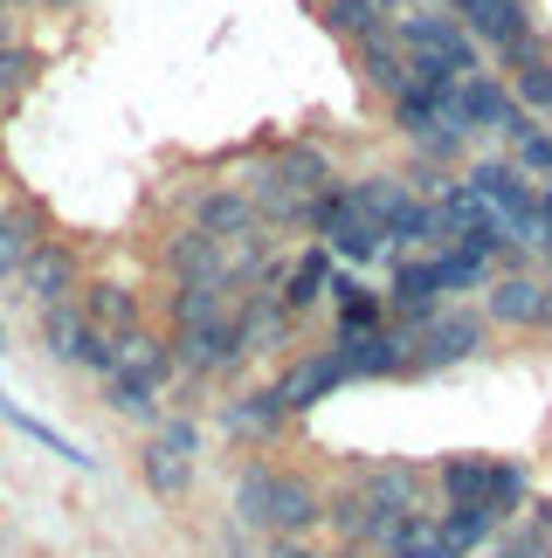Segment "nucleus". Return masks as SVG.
Segmentation results:
<instances>
[{
	"label": "nucleus",
	"mask_w": 552,
	"mask_h": 558,
	"mask_svg": "<svg viewBox=\"0 0 552 558\" xmlns=\"http://www.w3.org/2000/svg\"><path fill=\"white\" fill-rule=\"evenodd\" d=\"M236 518H242V531H263V538H304L325 518V497H317V483L290 476V469L256 462L236 483Z\"/></svg>",
	"instance_id": "f257e3e1"
},
{
	"label": "nucleus",
	"mask_w": 552,
	"mask_h": 558,
	"mask_svg": "<svg viewBox=\"0 0 552 558\" xmlns=\"http://www.w3.org/2000/svg\"><path fill=\"white\" fill-rule=\"evenodd\" d=\"M394 41L408 49L415 76H429V83H463V76L483 70L477 41L463 35L456 14H394Z\"/></svg>",
	"instance_id": "f03ea898"
},
{
	"label": "nucleus",
	"mask_w": 552,
	"mask_h": 558,
	"mask_svg": "<svg viewBox=\"0 0 552 558\" xmlns=\"http://www.w3.org/2000/svg\"><path fill=\"white\" fill-rule=\"evenodd\" d=\"M463 186L477 193L483 201V214H491V221L512 234V242L525 248L532 242L539 248V186L518 173V166H504V159H477L470 173H463Z\"/></svg>",
	"instance_id": "7ed1b4c3"
},
{
	"label": "nucleus",
	"mask_w": 552,
	"mask_h": 558,
	"mask_svg": "<svg viewBox=\"0 0 552 558\" xmlns=\"http://www.w3.org/2000/svg\"><path fill=\"white\" fill-rule=\"evenodd\" d=\"M400 331H408V373L463 366V359L483 345V317L477 311H429L421 325H400Z\"/></svg>",
	"instance_id": "20e7f679"
},
{
	"label": "nucleus",
	"mask_w": 552,
	"mask_h": 558,
	"mask_svg": "<svg viewBox=\"0 0 552 558\" xmlns=\"http://www.w3.org/2000/svg\"><path fill=\"white\" fill-rule=\"evenodd\" d=\"M311 228L325 234V248H332V255H346V263H380V255H387V234H380V228H373V214L352 201V186L317 193Z\"/></svg>",
	"instance_id": "39448f33"
},
{
	"label": "nucleus",
	"mask_w": 552,
	"mask_h": 558,
	"mask_svg": "<svg viewBox=\"0 0 552 558\" xmlns=\"http://www.w3.org/2000/svg\"><path fill=\"white\" fill-rule=\"evenodd\" d=\"M442 497L449 504H491L512 518V504H525V469L497 456H456L442 462Z\"/></svg>",
	"instance_id": "423d86ee"
},
{
	"label": "nucleus",
	"mask_w": 552,
	"mask_h": 558,
	"mask_svg": "<svg viewBox=\"0 0 552 558\" xmlns=\"http://www.w3.org/2000/svg\"><path fill=\"white\" fill-rule=\"evenodd\" d=\"M352 201L373 214V228L387 234V248H415V242H429V201L408 186V180H359L352 186Z\"/></svg>",
	"instance_id": "0eeeda50"
},
{
	"label": "nucleus",
	"mask_w": 552,
	"mask_h": 558,
	"mask_svg": "<svg viewBox=\"0 0 552 558\" xmlns=\"http://www.w3.org/2000/svg\"><path fill=\"white\" fill-rule=\"evenodd\" d=\"M332 359L346 379H387V373H408V331L400 325H373V331H338L332 338Z\"/></svg>",
	"instance_id": "6e6552de"
},
{
	"label": "nucleus",
	"mask_w": 552,
	"mask_h": 558,
	"mask_svg": "<svg viewBox=\"0 0 552 558\" xmlns=\"http://www.w3.org/2000/svg\"><path fill=\"white\" fill-rule=\"evenodd\" d=\"M242 338H236V311L215 317V325H187L173 331V373H201V379H215V373H236L242 366Z\"/></svg>",
	"instance_id": "1a4fd4ad"
},
{
	"label": "nucleus",
	"mask_w": 552,
	"mask_h": 558,
	"mask_svg": "<svg viewBox=\"0 0 552 558\" xmlns=\"http://www.w3.org/2000/svg\"><path fill=\"white\" fill-rule=\"evenodd\" d=\"M449 8H456V21H463L470 41H491L497 62L532 35V8H525V0H449Z\"/></svg>",
	"instance_id": "9d476101"
},
{
	"label": "nucleus",
	"mask_w": 552,
	"mask_h": 558,
	"mask_svg": "<svg viewBox=\"0 0 552 558\" xmlns=\"http://www.w3.org/2000/svg\"><path fill=\"white\" fill-rule=\"evenodd\" d=\"M21 283H28V304L56 311V304H76L83 269H76V255L62 248V242H35L28 255H21Z\"/></svg>",
	"instance_id": "9b49d317"
},
{
	"label": "nucleus",
	"mask_w": 552,
	"mask_h": 558,
	"mask_svg": "<svg viewBox=\"0 0 552 558\" xmlns=\"http://www.w3.org/2000/svg\"><path fill=\"white\" fill-rule=\"evenodd\" d=\"M400 325H421L429 311H442V276H435V255H394V276H387V296H380Z\"/></svg>",
	"instance_id": "f8f14e48"
},
{
	"label": "nucleus",
	"mask_w": 552,
	"mask_h": 558,
	"mask_svg": "<svg viewBox=\"0 0 552 558\" xmlns=\"http://www.w3.org/2000/svg\"><path fill=\"white\" fill-rule=\"evenodd\" d=\"M483 317L512 331H545V283L539 276H491L483 283Z\"/></svg>",
	"instance_id": "ddd939ff"
},
{
	"label": "nucleus",
	"mask_w": 552,
	"mask_h": 558,
	"mask_svg": "<svg viewBox=\"0 0 552 558\" xmlns=\"http://www.w3.org/2000/svg\"><path fill=\"white\" fill-rule=\"evenodd\" d=\"M118 345V366L104 373V379H124V386H145V393H159L166 379H173V345L166 338H153V331H124V338H111Z\"/></svg>",
	"instance_id": "4468645a"
},
{
	"label": "nucleus",
	"mask_w": 552,
	"mask_h": 558,
	"mask_svg": "<svg viewBox=\"0 0 552 558\" xmlns=\"http://www.w3.org/2000/svg\"><path fill=\"white\" fill-rule=\"evenodd\" d=\"M338 386H346L338 359H332V352H311V359H297V366L276 379V400H284V414H311V407H317V400H332Z\"/></svg>",
	"instance_id": "2eb2a0df"
},
{
	"label": "nucleus",
	"mask_w": 552,
	"mask_h": 558,
	"mask_svg": "<svg viewBox=\"0 0 552 558\" xmlns=\"http://www.w3.org/2000/svg\"><path fill=\"white\" fill-rule=\"evenodd\" d=\"M166 269H173V283H228V255L215 234L201 228H180L173 242H166Z\"/></svg>",
	"instance_id": "dca6fc26"
},
{
	"label": "nucleus",
	"mask_w": 552,
	"mask_h": 558,
	"mask_svg": "<svg viewBox=\"0 0 552 558\" xmlns=\"http://www.w3.org/2000/svg\"><path fill=\"white\" fill-rule=\"evenodd\" d=\"M236 338H242V352L256 359V352H276L290 338V311L276 304V290H249L242 304H236Z\"/></svg>",
	"instance_id": "f3484780"
},
{
	"label": "nucleus",
	"mask_w": 552,
	"mask_h": 558,
	"mask_svg": "<svg viewBox=\"0 0 552 558\" xmlns=\"http://www.w3.org/2000/svg\"><path fill=\"white\" fill-rule=\"evenodd\" d=\"M456 104H463V124H470V132H504V124L518 118V97L504 90L497 76H483V70L456 83Z\"/></svg>",
	"instance_id": "a211bd4d"
},
{
	"label": "nucleus",
	"mask_w": 552,
	"mask_h": 558,
	"mask_svg": "<svg viewBox=\"0 0 552 558\" xmlns=\"http://www.w3.org/2000/svg\"><path fill=\"white\" fill-rule=\"evenodd\" d=\"M359 497H367L380 518H408V510H421V476L408 462H373L367 476H359Z\"/></svg>",
	"instance_id": "6ab92c4d"
},
{
	"label": "nucleus",
	"mask_w": 552,
	"mask_h": 558,
	"mask_svg": "<svg viewBox=\"0 0 552 558\" xmlns=\"http://www.w3.org/2000/svg\"><path fill=\"white\" fill-rule=\"evenodd\" d=\"M76 311H83V325L104 331V338L139 331V296L124 290V283H91V290H76Z\"/></svg>",
	"instance_id": "aec40b11"
},
{
	"label": "nucleus",
	"mask_w": 552,
	"mask_h": 558,
	"mask_svg": "<svg viewBox=\"0 0 552 558\" xmlns=\"http://www.w3.org/2000/svg\"><path fill=\"white\" fill-rule=\"evenodd\" d=\"M352 49H359V70H367L373 90L400 97V90L415 83V62H408V49L394 41V28H380V35H367V41H352Z\"/></svg>",
	"instance_id": "412c9836"
},
{
	"label": "nucleus",
	"mask_w": 552,
	"mask_h": 558,
	"mask_svg": "<svg viewBox=\"0 0 552 558\" xmlns=\"http://www.w3.org/2000/svg\"><path fill=\"white\" fill-rule=\"evenodd\" d=\"M194 228L201 234H215V242H242V234H256V207H249V193H201L194 201Z\"/></svg>",
	"instance_id": "4be33fe9"
},
{
	"label": "nucleus",
	"mask_w": 552,
	"mask_h": 558,
	"mask_svg": "<svg viewBox=\"0 0 552 558\" xmlns=\"http://www.w3.org/2000/svg\"><path fill=\"white\" fill-rule=\"evenodd\" d=\"M284 400H276V386H256V393H242V400H228L221 407V427L228 435H242V441H276V427H284Z\"/></svg>",
	"instance_id": "5701e85b"
},
{
	"label": "nucleus",
	"mask_w": 552,
	"mask_h": 558,
	"mask_svg": "<svg viewBox=\"0 0 552 558\" xmlns=\"http://www.w3.org/2000/svg\"><path fill=\"white\" fill-rule=\"evenodd\" d=\"M435 524H442V545L463 558V551H477V545H491V538H497L504 510H491V504H449Z\"/></svg>",
	"instance_id": "b1692460"
},
{
	"label": "nucleus",
	"mask_w": 552,
	"mask_h": 558,
	"mask_svg": "<svg viewBox=\"0 0 552 558\" xmlns=\"http://www.w3.org/2000/svg\"><path fill=\"white\" fill-rule=\"evenodd\" d=\"M139 476L153 497H187V483H194V456H180V448H166L159 435L139 448Z\"/></svg>",
	"instance_id": "393cba45"
},
{
	"label": "nucleus",
	"mask_w": 552,
	"mask_h": 558,
	"mask_svg": "<svg viewBox=\"0 0 552 558\" xmlns=\"http://www.w3.org/2000/svg\"><path fill=\"white\" fill-rule=\"evenodd\" d=\"M400 0H325V28L346 35V41H367L380 28H394Z\"/></svg>",
	"instance_id": "a878e982"
},
{
	"label": "nucleus",
	"mask_w": 552,
	"mask_h": 558,
	"mask_svg": "<svg viewBox=\"0 0 552 558\" xmlns=\"http://www.w3.org/2000/svg\"><path fill=\"white\" fill-rule=\"evenodd\" d=\"M325 290H332V248H311V255H297V263H290L284 290H276V304L297 317V311H311Z\"/></svg>",
	"instance_id": "bb28decb"
},
{
	"label": "nucleus",
	"mask_w": 552,
	"mask_h": 558,
	"mask_svg": "<svg viewBox=\"0 0 552 558\" xmlns=\"http://www.w3.org/2000/svg\"><path fill=\"white\" fill-rule=\"evenodd\" d=\"M387 558H456L449 545H442V524L435 518H421V510H408L394 531H387V545H380Z\"/></svg>",
	"instance_id": "cd10ccee"
},
{
	"label": "nucleus",
	"mask_w": 552,
	"mask_h": 558,
	"mask_svg": "<svg viewBox=\"0 0 552 558\" xmlns=\"http://www.w3.org/2000/svg\"><path fill=\"white\" fill-rule=\"evenodd\" d=\"M269 166H276V173H284L297 193H332V180H338V173H332V153H317V145H284Z\"/></svg>",
	"instance_id": "c85d7f7f"
},
{
	"label": "nucleus",
	"mask_w": 552,
	"mask_h": 558,
	"mask_svg": "<svg viewBox=\"0 0 552 558\" xmlns=\"http://www.w3.org/2000/svg\"><path fill=\"white\" fill-rule=\"evenodd\" d=\"M41 345H49V359H62V366H76L83 345H91V325H83V311L76 304H56V311H41Z\"/></svg>",
	"instance_id": "c756f323"
},
{
	"label": "nucleus",
	"mask_w": 552,
	"mask_h": 558,
	"mask_svg": "<svg viewBox=\"0 0 552 558\" xmlns=\"http://www.w3.org/2000/svg\"><path fill=\"white\" fill-rule=\"evenodd\" d=\"M0 414H8V421H14V427H21V435H28L35 448H49V456H62L70 469H97V456H83V448H76L70 435H62V427L35 421V414H28V407H21V400H0Z\"/></svg>",
	"instance_id": "7c9ffc66"
},
{
	"label": "nucleus",
	"mask_w": 552,
	"mask_h": 558,
	"mask_svg": "<svg viewBox=\"0 0 552 558\" xmlns=\"http://www.w3.org/2000/svg\"><path fill=\"white\" fill-rule=\"evenodd\" d=\"M435 276H442V304H449L456 290H483L497 276V263H483L477 248H442L435 255Z\"/></svg>",
	"instance_id": "2f4dec72"
},
{
	"label": "nucleus",
	"mask_w": 552,
	"mask_h": 558,
	"mask_svg": "<svg viewBox=\"0 0 552 558\" xmlns=\"http://www.w3.org/2000/svg\"><path fill=\"white\" fill-rule=\"evenodd\" d=\"M104 400H111V414L139 421V427H159V393H145V386H124V379H104Z\"/></svg>",
	"instance_id": "473e14b6"
},
{
	"label": "nucleus",
	"mask_w": 552,
	"mask_h": 558,
	"mask_svg": "<svg viewBox=\"0 0 552 558\" xmlns=\"http://www.w3.org/2000/svg\"><path fill=\"white\" fill-rule=\"evenodd\" d=\"M41 242L35 214H0V276H21V255Z\"/></svg>",
	"instance_id": "72a5a7b5"
},
{
	"label": "nucleus",
	"mask_w": 552,
	"mask_h": 558,
	"mask_svg": "<svg viewBox=\"0 0 552 558\" xmlns=\"http://www.w3.org/2000/svg\"><path fill=\"white\" fill-rule=\"evenodd\" d=\"M518 111L525 118H552V56L545 62H532V70H518Z\"/></svg>",
	"instance_id": "f704fd0d"
},
{
	"label": "nucleus",
	"mask_w": 552,
	"mask_h": 558,
	"mask_svg": "<svg viewBox=\"0 0 552 558\" xmlns=\"http://www.w3.org/2000/svg\"><path fill=\"white\" fill-rule=\"evenodd\" d=\"M35 70H41V56H35V49H21V41H8V49H0V97L14 104V97L35 83Z\"/></svg>",
	"instance_id": "c9c22d12"
},
{
	"label": "nucleus",
	"mask_w": 552,
	"mask_h": 558,
	"mask_svg": "<svg viewBox=\"0 0 552 558\" xmlns=\"http://www.w3.org/2000/svg\"><path fill=\"white\" fill-rule=\"evenodd\" d=\"M518 166H525V173H539V186H552V132L518 138Z\"/></svg>",
	"instance_id": "e433bc0d"
},
{
	"label": "nucleus",
	"mask_w": 552,
	"mask_h": 558,
	"mask_svg": "<svg viewBox=\"0 0 552 558\" xmlns=\"http://www.w3.org/2000/svg\"><path fill=\"white\" fill-rule=\"evenodd\" d=\"M153 435H159L166 448H180V456H201V427H194V421H180V414H173V421H159Z\"/></svg>",
	"instance_id": "4c0bfd02"
},
{
	"label": "nucleus",
	"mask_w": 552,
	"mask_h": 558,
	"mask_svg": "<svg viewBox=\"0 0 552 558\" xmlns=\"http://www.w3.org/2000/svg\"><path fill=\"white\" fill-rule=\"evenodd\" d=\"M0 352H8V325H0Z\"/></svg>",
	"instance_id": "58836bf2"
}]
</instances>
